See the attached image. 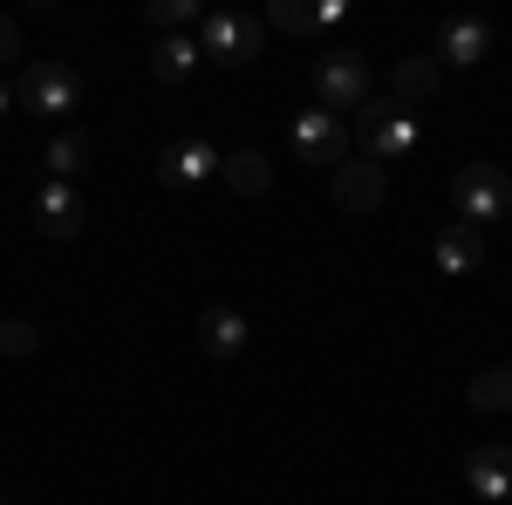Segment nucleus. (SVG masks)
Segmentation results:
<instances>
[{"label": "nucleus", "instance_id": "f257e3e1", "mask_svg": "<svg viewBox=\"0 0 512 505\" xmlns=\"http://www.w3.org/2000/svg\"><path fill=\"white\" fill-rule=\"evenodd\" d=\"M355 137H362V151H369V164H383L390 171L396 157H410L417 144H424V117L410 110V103H362V117H355Z\"/></svg>", "mask_w": 512, "mask_h": 505}, {"label": "nucleus", "instance_id": "f03ea898", "mask_svg": "<svg viewBox=\"0 0 512 505\" xmlns=\"http://www.w3.org/2000/svg\"><path fill=\"white\" fill-rule=\"evenodd\" d=\"M260 48H267V21H260V14L219 7V14H205V21H198V55H212V62H226V69L260 62Z\"/></svg>", "mask_w": 512, "mask_h": 505}, {"label": "nucleus", "instance_id": "7ed1b4c3", "mask_svg": "<svg viewBox=\"0 0 512 505\" xmlns=\"http://www.w3.org/2000/svg\"><path fill=\"white\" fill-rule=\"evenodd\" d=\"M451 205H458V226H492V219H506L512 205V178L499 164H465L458 171V185H451Z\"/></svg>", "mask_w": 512, "mask_h": 505}, {"label": "nucleus", "instance_id": "20e7f679", "mask_svg": "<svg viewBox=\"0 0 512 505\" xmlns=\"http://www.w3.org/2000/svg\"><path fill=\"white\" fill-rule=\"evenodd\" d=\"M315 96H321L328 117L369 103V62H362V48H328V55H321L315 62Z\"/></svg>", "mask_w": 512, "mask_h": 505}, {"label": "nucleus", "instance_id": "39448f33", "mask_svg": "<svg viewBox=\"0 0 512 505\" xmlns=\"http://www.w3.org/2000/svg\"><path fill=\"white\" fill-rule=\"evenodd\" d=\"M14 103H28L35 117H69V110L82 103V76L69 69V62H28Z\"/></svg>", "mask_w": 512, "mask_h": 505}, {"label": "nucleus", "instance_id": "423d86ee", "mask_svg": "<svg viewBox=\"0 0 512 505\" xmlns=\"http://www.w3.org/2000/svg\"><path fill=\"white\" fill-rule=\"evenodd\" d=\"M294 157L335 171V164H349V130L328 117V110H301V117H294Z\"/></svg>", "mask_w": 512, "mask_h": 505}, {"label": "nucleus", "instance_id": "0eeeda50", "mask_svg": "<svg viewBox=\"0 0 512 505\" xmlns=\"http://www.w3.org/2000/svg\"><path fill=\"white\" fill-rule=\"evenodd\" d=\"M328 198H335L342 212H376V205L390 198V171L369 164V157H362V164H335V171H328Z\"/></svg>", "mask_w": 512, "mask_h": 505}, {"label": "nucleus", "instance_id": "6e6552de", "mask_svg": "<svg viewBox=\"0 0 512 505\" xmlns=\"http://www.w3.org/2000/svg\"><path fill=\"white\" fill-rule=\"evenodd\" d=\"M205 178H219V151H212L205 137H178V144H164L158 185H171V192H192V185H205Z\"/></svg>", "mask_w": 512, "mask_h": 505}, {"label": "nucleus", "instance_id": "1a4fd4ad", "mask_svg": "<svg viewBox=\"0 0 512 505\" xmlns=\"http://www.w3.org/2000/svg\"><path fill=\"white\" fill-rule=\"evenodd\" d=\"M35 226L48 239H76L82 226H89V205H82V192L76 185H62V178H48L35 192Z\"/></svg>", "mask_w": 512, "mask_h": 505}, {"label": "nucleus", "instance_id": "9d476101", "mask_svg": "<svg viewBox=\"0 0 512 505\" xmlns=\"http://www.w3.org/2000/svg\"><path fill=\"white\" fill-rule=\"evenodd\" d=\"M492 55V21H478V14H451L444 28H437V62L444 69H472Z\"/></svg>", "mask_w": 512, "mask_h": 505}, {"label": "nucleus", "instance_id": "9b49d317", "mask_svg": "<svg viewBox=\"0 0 512 505\" xmlns=\"http://www.w3.org/2000/svg\"><path fill=\"white\" fill-rule=\"evenodd\" d=\"M465 485L478 499H512V444H478L465 451Z\"/></svg>", "mask_w": 512, "mask_h": 505}, {"label": "nucleus", "instance_id": "f8f14e48", "mask_svg": "<svg viewBox=\"0 0 512 505\" xmlns=\"http://www.w3.org/2000/svg\"><path fill=\"white\" fill-rule=\"evenodd\" d=\"M431 260H437V273H478L485 267V233L478 226H444L431 239Z\"/></svg>", "mask_w": 512, "mask_h": 505}, {"label": "nucleus", "instance_id": "ddd939ff", "mask_svg": "<svg viewBox=\"0 0 512 505\" xmlns=\"http://www.w3.org/2000/svg\"><path fill=\"white\" fill-rule=\"evenodd\" d=\"M246 335H253V328H246V314H239V308H205V314H198V349L219 355V362H233V355L246 349Z\"/></svg>", "mask_w": 512, "mask_h": 505}, {"label": "nucleus", "instance_id": "4468645a", "mask_svg": "<svg viewBox=\"0 0 512 505\" xmlns=\"http://www.w3.org/2000/svg\"><path fill=\"white\" fill-rule=\"evenodd\" d=\"M219 185H233L239 198H260V192H274V164L260 151H226L219 157Z\"/></svg>", "mask_w": 512, "mask_h": 505}, {"label": "nucleus", "instance_id": "2eb2a0df", "mask_svg": "<svg viewBox=\"0 0 512 505\" xmlns=\"http://www.w3.org/2000/svg\"><path fill=\"white\" fill-rule=\"evenodd\" d=\"M437 76H444V62H437V55H403V62H396V103H410V110H417V103H424V96H437Z\"/></svg>", "mask_w": 512, "mask_h": 505}, {"label": "nucleus", "instance_id": "dca6fc26", "mask_svg": "<svg viewBox=\"0 0 512 505\" xmlns=\"http://www.w3.org/2000/svg\"><path fill=\"white\" fill-rule=\"evenodd\" d=\"M198 62H205V55H198V41H192V35H164V41H158V55H151V76H158V82H185Z\"/></svg>", "mask_w": 512, "mask_h": 505}, {"label": "nucleus", "instance_id": "f3484780", "mask_svg": "<svg viewBox=\"0 0 512 505\" xmlns=\"http://www.w3.org/2000/svg\"><path fill=\"white\" fill-rule=\"evenodd\" d=\"M89 157H96V144H89L82 130H55V137H48V178H62V185H69Z\"/></svg>", "mask_w": 512, "mask_h": 505}, {"label": "nucleus", "instance_id": "a211bd4d", "mask_svg": "<svg viewBox=\"0 0 512 505\" xmlns=\"http://www.w3.org/2000/svg\"><path fill=\"white\" fill-rule=\"evenodd\" d=\"M260 21H267V35H315V28H328V21H321V0L315 7H308V0H274Z\"/></svg>", "mask_w": 512, "mask_h": 505}, {"label": "nucleus", "instance_id": "6ab92c4d", "mask_svg": "<svg viewBox=\"0 0 512 505\" xmlns=\"http://www.w3.org/2000/svg\"><path fill=\"white\" fill-rule=\"evenodd\" d=\"M465 403L472 410H512V369H485V376H472V389H465Z\"/></svg>", "mask_w": 512, "mask_h": 505}, {"label": "nucleus", "instance_id": "aec40b11", "mask_svg": "<svg viewBox=\"0 0 512 505\" xmlns=\"http://www.w3.org/2000/svg\"><path fill=\"white\" fill-rule=\"evenodd\" d=\"M144 14H151V28H164V35H171V28H185V21H205V14H198V0H151Z\"/></svg>", "mask_w": 512, "mask_h": 505}, {"label": "nucleus", "instance_id": "412c9836", "mask_svg": "<svg viewBox=\"0 0 512 505\" xmlns=\"http://www.w3.org/2000/svg\"><path fill=\"white\" fill-rule=\"evenodd\" d=\"M35 321H21V314H14V321H0V349L7 355H35Z\"/></svg>", "mask_w": 512, "mask_h": 505}, {"label": "nucleus", "instance_id": "4be33fe9", "mask_svg": "<svg viewBox=\"0 0 512 505\" xmlns=\"http://www.w3.org/2000/svg\"><path fill=\"white\" fill-rule=\"evenodd\" d=\"M14 55H21V28H14V21H7V14H0V69H7V62H14Z\"/></svg>", "mask_w": 512, "mask_h": 505}, {"label": "nucleus", "instance_id": "5701e85b", "mask_svg": "<svg viewBox=\"0 0 512 505\" xmlns=\"http://www.w3.org/2000/svg\"><path fill=\"white\" fill-rule=\"evenodd\" d=\"M7 110H14V89H7V76H0V117H7Z\"/></svg>", "mask_w": 512, "mask_h": 505}]
</instances>
